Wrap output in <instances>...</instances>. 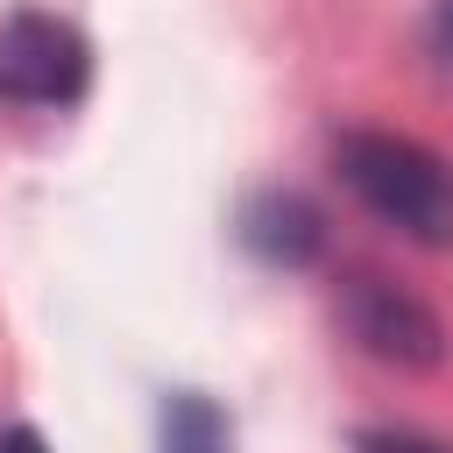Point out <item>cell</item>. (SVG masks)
I'll list each match as a JSON object with an SVG mask.
<instances>
[{"label": "cell", "mask_w": 453, "mask_h": 453, "mask_svg": "<svg viewBox=\"0 0 453 453\" xmlns=\"http://www.w3.org/2000/svg\"><path fill=\"white\" fill-rule=\"evenodd\" d=\"M340 326L354 333V347L382 368H411V375H432L446 361V326L425 297H411L403 283L389 276H347L340 290Z\"/></svg>", "instance_id": "cell-3"}, {"label": "cell", "mask_w": 453, "mask_h": 453, "mask_svg": "<svg viewBox=\"0 0 453 453\" xmlns=\"http://www.w3.org/2000/svg\"><path fill=\"white\" fill-rule=\"evenodd\" d=\"M163 453H226V418L212 396L177 389L163 403Z\"/></svg>", "instance_id": "cell-5"}, {"label": "cell", "mask_w": 453, "mask_h": 453, "mask_svg": "<svg viewBox=\"0 0 453 453\" xmlns=\"http://www.w3.org/2000/svg\"><path fill=\"white\" fill-rule=\"evenodd\" d=\"M0 453H50V439H42L35 425H7V432H0Z\"/></svg>", "instance_id": "cell-7"}, {"label": "cell", "mask_w": 453, "mask_h": 453, "mask_svg": "<svg viewBox=\"0 0 453 453\" xmlns=\"http://www.w3.org/2000/svg\"><path fill=\"white\" fill-rule=\"evenodd\" d=\"M432 42H439V57L453 64V0H439V21H432Z\"/></svg>", "instance_id": "cell-8"}, {"label": "cell", "mask_w": 453, "mask_h": 453, "mask_svg": "<svg viewBox=\"0 0 453 453\" xmlns=\"http://www.w3.org/2000/svg\"><path fill=\"white\" fill-rule=\"evenodd\" d=\"M241 248L262 255V262H276V269H304L326 248V219L297 191H262V198L241 205Z\"/></svg>", "instance_id": "cell-4"}, {"label": "cell", "mask_w": 453, "mask_h": 453, "mask_svg": "<svg viewBox=\"0 0 453 453\" xmlns=\"http://www.w3.org/2000/svg\"><path fill=\"white\" fill-rule=\"evenodd\" d=\"M92 85V50L64 14L21 7L0 21V106H78Z\"/></svg>", "instance_id": "cell-2"}, {"label": "cell", "mask_w": 453, "mask_h": 453, "mask_svg": "<svg viewBox=\"0 0 453 453\" xmlns=\"http://www.w3.org/2000/svg\"><path fill=\"white\" fill-rule=\"evenodd\" d=\"M354 453H453V446H446V439H425V432H396V425H382V432H361Z\"/></svg>", "instance_id": "cell-6"}, {"label": "cell", "mask_w": 453, "mask_h": 453, "mask_svg": "<svg viewBox=\"0 0 453 453\" xmlns=\"http://www.w3.org/2000/svg\"><path fill=\"white\" fill-rule=\"evenodd\" d=\"M333 163H340V184L382 219L396 226L403 241L446 255L453 248V163L411 134H389V127H347L333 142Z\"/></svg>", "instance_id": "cell-1"}]
</instances>
